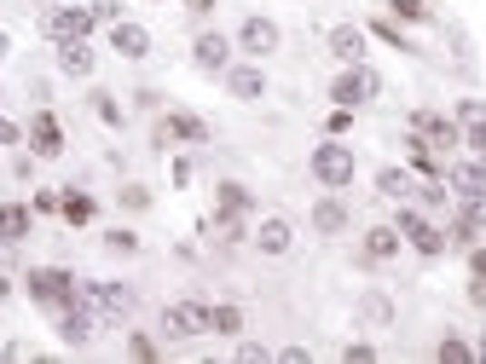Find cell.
I'll return each mask as SVG.
<instances>
[{
	"label": "cell",
	"instance_id": "12",
	"mask_svg": "<svg viewBox=\"0 0 486 364\" xmlns=\"http://www.w3.org/2000/svg\"><path fill=\"white\" fill-rule=\"evenodd\" d=\"M93 330H99V319H93L82 300H70V307L58 312V336H64V347H87V341H93Z\"/></svg>",
	"mask_w": 486,
	"mask_h": 364
},
{
	"label": "cell",
	"instance_id": "11",
	"mask_svg": "<svg viewBox=\"0 0 486 364\" xmlns=\"http://www.w3.org/2000/svg\"><path fill=\"white\" fill-rule=\"evenodd\" d=\"M226 93H232V99H243V104L266 99V70L261 64H226Z\"/></svg>",
	"mask_w": 486,
	"mask_h": 364
},
{
	"label": "cell",
	"instance_id": "41",
	"mask_svg": "<svg viewBox=\"0 0 486 364\" xmlns=\"http://www.w3.org/2000/svg\"><path fill=\"white\" fill-rule=\"evenodd\" d=\"M348 128H353V110L336 104V110H331V133H348Z\"/></svg>",
	"mask_w": 486,
	"mask_h": 364
},
{
	"label": "cell",
	"instance_id": "21",
	"mask_svg": "<svg viewBox=\"0 0 486 364\" xmlns=\"http://www.w3.org/2000/svg\"><path fill=\"white\" fill-rule=\"evenodd\" d=\"M58 70L64 75H93V46L87 41H58Z\"/></svg>",
	"mask_w": 486,
	"mask_h": 364
},
{
	"label": "cell",
	"instance_id": "26",
	"mask_svg": "<svg viewBox=\"0 0 486 364\" xmlns=\"http://www.w3.org/2000/svg\"><path fill=\"white\" fill-rule=\"evenodd\" d=\"M458 220H469L475 231H486V192H458Z\"/></svg>",
	"mask_w": 486,
	"mask_h": 364
},
{
	"label": "cell",
	"instance_id": "28",
	"mask_svg": "<svg viewBox=\"0 0 486 364\" xmlns=\"http://www.w3.org/2000/svg\"><path fill=\"white\" fill-rule=\"evenodd\" d=\"M434 359H441V364H469V359H475V347L458 341V336H446L441 347H434Z\"/></svg>",
	"mask_w": 486,
	"mask_h": 364
},
{
	"label": "cell",
	"instance_id": "3",
	"mask_svg": "<svg viewBox=\"0 0 486 364\" xmlns=\"http://www.w3.org/2000/svg\"><path fill=\"white\" fill-rule=\"evenodd\" d=\"M29 300L35 307H46V312H64L70 300H75V278L64 272V266H29Z\"/></svg>",
	"mask_w": 486,
	"mask_h": 364
},
{
	"label": "cell",
	"instance_id": "5",
	"mask_svg": "<svg viewBox=\"0 0 486 364\" xmlns=\"http://www.w3.org/2000/svg\"><path fill=\"white\" fill-rule=\"evenodd\" d=\"M412 139L441 156V151H458L463 145V128H458V122H446L441 110H417V116H412Z\"/></svg>",
	"mask_w": 486,
	"mask_h": 364
},
{
	"label": "cell",
	"instance_id": "44",
	"mask_svg": "<svg viewBox=\"0 0 486 364\" xmlns=\"http://www.w3.org/2000/svg\"><path fill=\"white\" fill-rule=\"evenodd\" d=\"M18 139H24V128H18V122H6V116H0V145H18Z\"/></svg>",
	"mask_w": 486,
	"mask_h": 364
},
{
	"label": "cell",
	"instance_id": "23",
	"mask_svg": "<svg viewBox=\"0 0 486 364\" xmlns=\"http://www.w3.org/2000/svg\"><path fill=\"white\" fill-rule=\"evenodd\" d=\"M209 330L214 336H243V307H232V300L209 307Z\"/></svg>",
	"mask_w": 486,
	"mask_h": 364
},
{
	"label": "cell",
	"instance_id": "37",
	"mask_svg": "<svg viewBox=\"0 0 486 364\" xmlns=\"http://www.w3.org/2000/svg\"><path fill=\"white\" fill-rule=\"evenodd\" d=\"M238 359H243V364H266V359H273V353H266L261 341H238Z\"/></svg>",
	"mask_w": 486,
	"mask_h": 364
},
{
	"label": "cell",
	"instance_id": "19",
	"mask_svg": "<svg viewBox=\"0 0 486 364\" xmlns=\"http://www.w3.org/2000/svg\"><path fill=\"white\" fill-rule=\"evenodd\" d=\"M249 209H255L249 185H238V180H221V185H214V214H249Z\"/></svg>",
	"mask_w": 486,
	"mask_h": 364
},
{
	"label": "cell",
	"instance_id": "39",
	"mask_svg": "<svg viewBox=\"0 0 486 364\" xmlns=\"http://www.w3.org/2000/svg\"><path fill=\"white\" fill-rule=\"evenodd\" d=\"M469 307L486 312V278H475V272H469Z\"/></svg>",
	"mask_w": 486,
	"mask_h": 364
},
{
	"label": "cell",
	"instance_id": "43",
	"mask_svg": "<svg viewBox=\"0 0 486 364\" xmlns=\"http://www.w3.org/2000/svg\"><path fill=\"white\" fill-rule=\"evenodd\" d=\"M469 272H475V278H486V243H475V249H469Z\"/></svg>",
	"mask_w": 486,
	"mask_h": 364
},
{
	"label": "cell",
	"instance_id": "36",
	"mask_svg": "<svg viewBox=\"0 0 486 364\" xmlns=\"http://www.w3.org/2000/svg\"><path fill=\"white\" fill-rule=\"evenodd\" d=\"M29 209H35V214H58V209H64V197H58V192H35Z\"/></svg>",
	"mask_w": 486,
	"mask_h": 364
},
{
	"label": "cell",
	"instance_id": "14",
	"mask_svg": "<svg viewBox=\"0 0 486 364\" xmlns=\"http://www.w3.org/2000/svg\"><path fill=\"white\" fill-rule=\"evenodd\" d=\"M290 243H295V226L284 214H266L255 226V249H261V255H290Z\"/></svg>",
	"mask_w": 486,
	"mask_h": 364
},
{
	"label": "cell",
	"instance_id": "2",
	"mask_svg": "<svg viewBox=\"0 0 486 364\" xmlns=\"http://www.w3.org/2000/svg\"><path fill=\"white\" fill-rule=\"evenodd\" d=\"M353 168H359V162H353V145H342L336 133L312 151V180H319L324 192H348V185H353Z\"/></svg>",
	"mask_w": 486,
	"mask_h": 364
},
{
	"label": "cell",
	"instance_id": "46",
	"mask_svg": "<svg viewBox=\"0 0 486 364\" xmlns=\"http://www.w3.org/2000/svg\"><path fill=\"white\" fill-rule=\"evenodd\" d=\"M475 359H486V336H481V347H475Z\"/></svg>",
	"mask_w": 486,
	"mask_h": 364
},
{
	"label": "cell",
	"instance_id": "38",
	"mask_svg": "<svg viewBox=\"0 0 486 364\" xmlns=\"http://www.w3.org/2000/svg\"><path fill=\"white\" fill-rule=\"evenodd\" d=\"M122 209H151V192L145 185H128V192H122Z\"/></svg>",
	"mask_w": 486,
	"mask_h": 364
},
{
	"label": "cell",
	"instance_id": "47",
	"mask_svg": "<svg viewBox=\"0 0 486 364\" xmlns=\"http://www.w3.org/2000/svg\"><path fill=\"white\" fill-rule=\"evenodd\" d=\"M6 46H12V41H6V35H0V58H6Z\"/></svg>",
	"mask_w": 486,
	"mask_h": 364
},
{
	"label": "cell",
	"instance_id": "42",
	"mask_svg": "<svg viewBox=\"0 0 486 364\" xmlns=\"http://www.w3.org/2000/svg\"><path fill=\"white\" fill-rule=\"evenodd\" d=\"M168 180H174V185H192V162H185V156H174V168H168Z\"/></svg>",
	"mask_w": 486,
	"mask_h": 364
},
{
	"label": "cell",
	"instance_id": "4",
	"mask_svg": "<svg viewBox=\"0 0 486 364\" xmlns=\"http://www.w3.org/2000/svg\"><path fill=\"white\" fill-rule=\"evenodd\" d=\"M376 93H382V75H376L371 64H348V70H342L336 82H331V99H336L342 110H359V104H371Z\"/></svg>",
	"mask_w": 486,
	"mask_h": 364
},
{
	"label": "cell",
	"instance_id": "1",
	"mask_svg": "<svg viewBox=\"0 0 486 364\" xmlns=\"http://www.w3.org/2000/svg\"><path fill=\"white\" fill-rule=\"evenodd\" d=\"M75 300L93 312L99 324H122L134 312V290L128 283H111V278H93V283H75Z\"/></svg>",
	"mask_w": 486,
	"mask_h": 364
},
{
	"label": "cell",
	"instance_id": "27",
	"mask_svg": "<svg viewBox=\"0 0 486 364\" xmlns=\"http://www.w3.org/2000/svg\"><path fill=\"white\" fill-rule=\"evenodd\" d=\"M405 243H412L417 255H429V261H434V255H446V249H451V243H446V231H434V226H422L417 237H405Z\"/></svg>",
	"mask_w": 486,
	"mask_h": 364
},
{
	"label": "cell",
	"instance_id": "30",
	"mask_svg": "<svg viewBox=\"0 0 486 364\" xmlns=\"http://www.w3.org/2000/svg\"><path fill=\"white\" fill-rule=\"evenodd\" d=\"M371 35H382L388 46H400V53H417V46H412V41H405V29H400L394 18H376V24H371Z\"/></svg>",
	"mask_w": 486,
	"mask_h": 364
},
{
	"label": "cell",
	"instance_id": "33",
	"mask_svg": "<svg viewBox=\"0 0 486 364\" xmlns=\"http://www.w3.org/2000/svg\"><path fill=\"white\" fill-rule=\"evenodd\" d=\"M243 214H221V243H243Z\"/></svg>",
	"mask_w": 486,
	"mask_h": 364
},
{
	"label": "cell",
	"instance_id": "31",
	"mask_svg": "<svg viewBox=\"0 0 486 364\" xmlns=\"http://www.w3.org/2000/svg\"><path fill=\"white\" fill-rule=\"evenodd\" d=\"M93 110H99L104 128H122V104H116V93H93Z\"/></svg>",
	"mask_w": 486,
	"mask_h": 364
},
{
	"label": "cell",
	"instance_id": "16",
	"mask_svg": "<svg viewBox=\"0 0 486 364\" xmlns=\"http://www.w3.org/2000/svg\"><path fill=\"white\" fill-rule=\"evenodd\" d=\"M29 226H35V209L29 202H0V243H24L29 237Z\"/></svg>",
	"mask_w": 486,
	"mask_h": 364
},
{
	"label": "cell",
	"instance_id": "18",
	"mask_svg": "<svg viewBox=\"0 0 486 364\" xmlns=\"http://www.w3.org/2000/svg\"><path fill=\"white\" fill-rule=\"evenodd\" d=\"M312 226H319L324 237L348 231V202H342V197H319V202H312Z\"/></svg>",
	"mask_w": 486,
	"mask_h": 364
},
{
	"label": "cell",
	"instance_id": "29",
	"mask_svg": "<svg viewBox=\"0 0 486 364\" xmlns=\"http://www.w3.org/2000/svg\"><path fill=\"white\" fill-rule=\"evenodd\" d=\"M417 209H422V214L446 209V185H441V180H422V185H417Z\"/></svg>",
	"mask_w": 486,
	"mask_h": 364
},
{
	"label": "cell",
	"instance_id": "25",
	"mask_svg": "<svg viewBox=\"0 0 486 364\" xmlns=\"http://www.w3.org/2000/svg\"><path fill=\"white\" fill-rule=\"evenodd\" d=\"M58 214H64L70 226H87V220L99 214V202H93L87 192H64V209H58Z\"/></svg>",
	"mask_w": 486,
	"mask_h": 364
},
{
	"label": "cell",
	"instance_id": "40",
	"mask_svg": "<svg viewBox=\"0 0 486 364\" xmlns=\"http://www.w3.org/2000/svg\"><path fill=\"white\" fill-rule=\"evenodd\" d=\"M93 18H99V24H116L122 6H116V0H99V6H93Z\"/></svg>",
	"mask_w": 486,
	"mask_h": 364
},
{
	"label": "cell",
	"instance_id": "8",
	"mask_svg": "<svg viewBox=\"0 0 486 364\" xmlns=\"http://www.w3.org/2000/svg\"><path fill=\"white\" fill-rule=\"evenodd\" d=\"M93 24H99V18H93V6H53L41 29H46L53 41H87Z\"/></svg>",
	"mask_w": 486,
	"mask_h": 364
},
{
	"label": "cell",
	"instance_id": "10",
	"mask_svg": "<svg viewBox=\"0 0 486 364\" xmlns=\"http://www.w3.org/2000/svg\"><path fill=\"white\" fill-rule=\"evenodd\" d=\"M192 64L209 70V75H226V64H232V41L214 35V29H203V35L192 41Z\"/></svg>",
	"mask_w": 486,
	"mask_h": 364
},
{
	"label": "cell",
	"instance_id": "24",
	"mask_svg": "<svg viewBox=\"0 0 486 364\" xmlns=\"http://www.w3.org/2000/svg\"><path fill=\"white\" fill-rule=\"evenodd\" d=\"M394 24H429L434 18V0H388Z\"/></svg>",
	"mask_w": 486,
	"mask_h": 364
},
{
	"label": "cell",
	"instance_id": "20",
	"mask_svg": "<svg viewBox=\"0 0 486 364\" xmlns=\"http://www.w3.org/2000/svg\"><path fill=\"white\" fill-rule=\"evenodd\" d=\"M400 243H405V237H400L394 226H371V231H365V261H376V266L394 261V255H400Z\"/></svg>",
	"mask_w": 486,
	"mask_h": 364
},
{
	"label": "cell",
	"instance_id": "9",
	"mask_svg": "<svg viewBox=\"0 0 486 364\" xmlns=\"http://www.w3.org/2000/svg\"><path fill=\"white\" fill-rule=\"evenodd\" d=\"M24 139H29V151H35V156H58V151H64V128H58L53 110H35L29 128H24Z\"/></svg>",
	"mask_w": 486,
	"mask_h": 364
},
{
	"label": "cell",
	"instance_id": "15",
	"mask_svg": "<svg viewBox=\"0 0 486 364\" xmlns=\"http://www.w3.org/2000/svg\"><path fill=\"white\" fill-rule=\"evenodd\" d=\"M365 41H371V29H359V24H336L331 29V53L342 58V64H365Z\"/></svg>",
	"mask_w": 486,
	"mask_h": 364
},
{
	"label": "cell",
	"instance_id": "7",
	"mask_svg": "<svg viewBox=\"0 0 486 364\" xmlns=\"http://www.w3.org/2000/svg\"><path fill=\"white\" fill-rule=\"evenodd\" d=\"M156 145H209V122L192 116V110H168L156 122Z\"/></svg>",
	"mask_w": 486,
	"mask_h": 364
},
{
	"label": "cell",
	"instance_id": "6",
	"mask_svg": "<svg viewBox=\"0 0 486 364\" xmlns=\"http://www.w3.org/2000/svg\"><path fill=\"white\" fill-rule=\"evenodd\" d=\"M163 336H174V341L209 336V307H203V300H174V307H163Z\"/></svg>",
	"mask_w": 486,
	"mask_h": 364
},
{
	"label": "cell",
	"instance_id": "34",
	"mask_svg": "<svg viewBox=\"0 0 486 364\" xmlns=\"http://www.w3.org/2000/svg\"><path fill=\"white\" fill-rule=\"evenodd\" d=\"M342 359H348V364H376V347L371 341H348V347H342Z\"/></svg>",
	"mask_w": 486,
	"mask_h": 364
},
{
	"label": "cell",
	"instance_id": "45",
	"mask_svg": "<svg viewBox=\"0 0 486 364\" xmlns=\"http://www.w3.org/2000/svg\"><path fill=\"white\" fill-rule=\"evenodd\" d=\"M180 6H185V12H197V18H209V12H214V0H180Z\"/></svg>",
	"mask_w": 486,
	"mask_h": 364
},
{
	"label": "cell",
	"instance_id": "35",
	"mask_svg": "<svg viewBox=\"0 0 486 364\" xmlns=\"http://www.w3.org/2000/svg\"><path fill=\"white\" fill-rule=\"evenodd\" d=\"M163 347H156L151 336H128V359H156Z\"/></svg>",
	"mask_w": 486,
	"mask_h": 364
},
{
	"label": "cell",
	"instance_id": "17",
	"mask_svg": "<svg viewBox=\"0 0 486 364\" xmlns=\"http://www.w3.org/2000/svg\"><path fill=\"white\" fill-rule=\"evenodd\" d=\"M111 46H116L122 58H145V53H151V29H145V24L116 18V24H111Z\"/></svg>",
	"mask_w": 486,
	"mask_h": 364
},
{
	"label": "cell",
	"instance_id": "13",
	"mask_svg": "<svg viewBox=\"0 0 486 364\" xmlns=\"http://www.w3.org/2000/svg\"><path fill=\"white\" fill-rule=\"evenodd\" d=\"M238 46H243L249 58L278 53V24H273V18H243V29H238Z\"/></svg>",
	"mask_w": 486,
	"mask_h": 364
},
{
	"label": "cell",
	"instance_id": "32",
	"mask_svg": "<svg viewBox=\"0 0 486 364\" xmlns=\"http://www.w3.org/2000/svg\"><path fill=\"white\" fill-rule=\"evenodd\" d=\"M104 249H111V255H134V249H139V237L116 226V231H104Z\"/></svg>",
	"mask_w": 486,
	"mask_h": 364
},
{
	"label": "cell",
	"instance_id": "22",
	"mask_svg": "<svg viewBox=\"0 0 486 364\" xmlns=\"http://www.w3.org/2000/svg\"><path fill=\"white\" fill-rule=\"evenodd\" d=\"M376 192H382V197H394V202H405V197L417 192V180H412L405 168H382V173H376Z\"/></svg>",
	"mask_w": 486,
	"mask_h": 364
}]
</instances>
